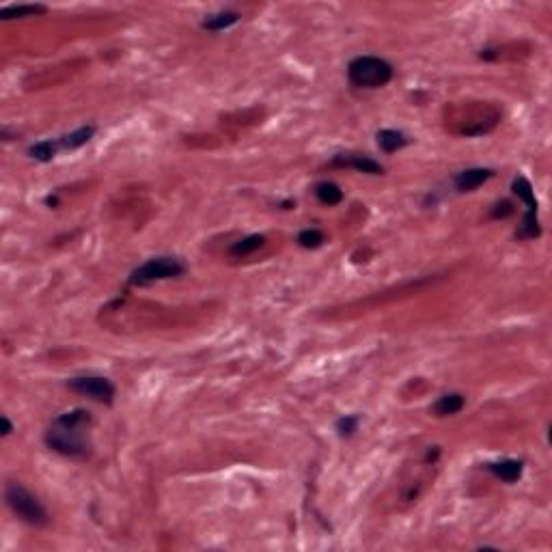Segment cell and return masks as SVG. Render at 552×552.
Listing matches in <instances>:
<instances>
[{
  "label": "cell",
  "mask_w": 552,
  "mask_h": 552,
  "mask_svg": "<svg viewBox=\"0 0 552 552\" xmlns=\"http://www.w3.org/2000/svg\"><path fill=\"white\" fill-rule=\"evenodd\" d=\"M91 429L93 419L91 412L76 408L69 412L58 414L50 423L46 431V445L58 456H65L71 460H83L91 453Z\"/></svg>",
  "instance_id": "obj_1"
},
{
  "label": "cell",
  "mask_w": 552,
  "mask_h": 552,
  "mask_svg": "<svg viewBox=\"0 0 552 552\" xmlns=\"http://www.w3.org/2000/svg\"><path fill=\"white\" fill-rule=\"evenodd\" d=\"M347 78L359 89H380L390 83L393 67L380 56H356L347 65Z\"/></svg>",
  "instance_id": "obj_2"
},
{
  "label": "cell",
  "mask_w": 552,
  "mask_h": 552,
  "mask_svg": "<svg viewBox=\"0 0 552 552\" xmlns=\"http://www.w3.org/2000/svg\"><path fill=\"white\" fill-rule=\"evenodd\" d=\"M5 501L11 507L13 514L24 520L31 526H46L48 524V511L39 503V499L22 485V483H7Z\"/></svg>",
  "instance_id": "obj_3"
},
{
  "label": "cell",
  "mask_w": 552,
  "mask_h": 552,
  "mask_svg": "<svg viewBox=\"0 0 552 552\" xmlns=\"http://www.w3.org/2000/svg\"><path fill=\"white\" fill-rule=\"evenodd\" d=\"M186 272V266L177 259V257H153L149 261H145L143 266H138L132 274H130V285L134 287H145L157 281H169V279H177Z\"/></svg>",
  "instance_id": "obj_4"
},
{
  "label": "cell",
  "mask_w": 552,
  "mask_h": 552,
  "mask_svg": "<svg viewBox=\"0 0 552 552\" xmlns=\"http://www.w3.org/2000/svg\"><path fill=\"white\" fill-rule=\"evenodd\" d=\"M511 190L518 196L520 201H524L526 205V214L522 218V225L518 229V238L520 240H535L542 235V227H540V218H537V199H535V192H533V186L526 180L524 175H518L514 184H511Z\"/></svg>",
  "instance_id": "obj_5"
},
{
  "label": "cell",
  "mask_w": 552,
  "mask_h": 552,
  "mask_svg": "<svg viewBox=\"0 0 552 552\" xmlns=\"http://www.w3.org/2000/svg\"><path fill=\"white\" fill-rule=\"evenodd\" d=\"M67 388L78 393V395L89 397L97 404H106L110 406L114 402V384L108 378H100V376H78L67 380Z\"/></svg>",
  "instance_id": "obj_6"
},
{
  "label": "cell",
  "mask_w": 552,
  "mask_h": 552,
  "mask_svg": "<svg viewBox=\"0 0 552 552\" xmlns=\"http://www.w3.org/2000/svg\"><path fill=\"white\" fill-rule=\"evenodd\" d=\"M332 166L354 169V171L367 173V175H382L384 173V166L380 162H376L369 155H361V153H341L332 160Z\"/></svg>",
  "instance_id": "obj_7"
},
{
  "label": "cell",
  "mask_w": 552,
  "mask_h": 552,
  "mask_svg": "<svg viewBox=\"0 0 552 552\" xmlns=\"http://www.w3.org/2000/svg\"><path fill=\"white\" fill-rule=\"evenodd\" d=\"M492 175H494V171H492V169H466V171L456 175L453 184H456V188L460 192H472V190H477L479 186H483Z\"/></svg>",
  "instance_id": "obj_8"
},
{
  "label": "cell",
  "mask_w": 552,
  "mask_h": 552,
  "mask_svg": "<svg viewBox=\"0 0 552 552\" xmlns=\"http://www.w3.org/2000/svg\"><path fill=\"white\" fill-rule=\"evenodd\" d=\"M485 468L497 479H501L505 483H516L522 477L524 464L520 460H501V462H490V464H485Z\"/></svg>",
  "instance_id": "obj_9"
},
{
  "label": "cell",
  "mask_w": 552,
  "mask_h": 552,
  "mask_svg": "<svg viewBox=\"0 0 552 552\" xmlns=\"http://www.w3.org/2000/svg\"><path fill=\"white\" fill-rule=\"evenodd\" d=\"M93 136H95V126H83V128H78V130L61 136V138H56V143H58V149L61 151H74V149L85 147Z\"/></svg>",
  "instance_id": "obj_10"
},
{
  "label": "cell",
  "mask_w": 552,
  "mask_h": 552,
  "mask_svg": "<svg viewBox=\"0 0 552 552\" xmlns=\"http://www.w3.org/2000/svg\"><path fill=\"white\" fill-rule=\"evenodd\" d=\"M464 404L466 399L460 393H447V395L438 397V402L431 406V412L436 417H453V414H458L464 408Z\"/></svg>",
  "instance_id": "obj_11"
},
{
  "label": "cell",
  "mask_w": 552,
  "mask_h": 552,
  "mask_svg": "<svg viewBox=\"0 0 552 552\" xmlns=\"http://www.w3.org/2000/svg\"><path fill=\"white\" fill-rule=\"evenodd\" d=\"M240 22V13L238 11H221V13H214L209 17L203 19V28L205 31H214V33H218V31H227L231 28L233 24H238Z\"/></svg>",
  "instance_id": "obj_12"
},
{
  "label": "cell",
  "mask_w": 552,
  "mask_h": 552,
  "mask_svg": "<svg viewBox=\"0 0 552 552\" xmlns=\"http://www.w3.org/2000/svg\"><path fill=\"white\" fill-rule=\"evenodd\" d=\"M378 145L384 153L399 151L408 145V138L399 130H380L378 132Z\"/></svg>",
  "instance_id": "obj_13"
},
{
  "label": "cell",
  "mask_w": 552,
  "mask_h": 552,
  "mask_svg": "<svg viewBox=\"0 0 552 552\" xmlns=\"http://www.w3.org/2000/svg\"><path fill=\"white\" fill-rule=\"evenodd\" d=\"M315 196H318V201L322 205L332 207V205H339L343 201V190L332 182H320L318 186H315Z\"/></svg>",
  "instance_id": "obj_14"
},
{
  "label": "cell",
  "mask_w": 552,
  "mask_h": 552,
  "mask_svg": "<svg viewBox=\"0 0 552 552\" xmlns=\"http://www.w3.org/2000/svg\"><path fill=\"white\" fill-rule=\"evenodd\" d=\"M58 151H61V149H58L56 138H54V141H39V143L28 147V155L37 162H52L54 157L58 155Z\"/></svg>",
  "instance_id": "obj_15"
},
{
  "label": "cell",
  "mask_w": 552,
  "mask_h": 552,
  "mask_svg": "<svg viewBox=\"0 0 552 552\" xmlns=\"http://www.w3.org/2000/svg\"><path fill=\"white\" fill-rule=\"evenodd\" d=\"M48 9L44 5H11L0 9V17H33V15H42Z\"/></svg>",
  "instance_id": "obj_16"
},
{
  "label": "cell",
  "mask_w": 552,
  "mask_h": 552,
  "mask_svg": "<svg viewBox=\"0 0 552 552\" xmlns=\"http://www.w3.org/2000/svg\"><path fill=\"white\" fill-rule=\"evenodd\" d=\"M264 242H266L264 235H248V238L235 242L231 246V255H233V257H244V255H250V252H255L257 248H261Z\"/></svg>",
  "instance_id": "obj_17"
},
{
  "label": "cell",
  "mask_w": 552,
  "mask_h": 552,
  "mask_svg": "<svg viewBox=\"0 0 552 552\" xmlns=\"http://www.w3.org/2000/svg\"><path fill=\"white\" fill-rule=\"evenodd\" d=\"M324 242H326V238H324V233L320 229H304V231L298 233V244L302 248L313 250V248H320Z\"/></svg>",
  "instance_id": "obj_18"
},
{
  "label": "cell",
  "mask_w": 552,
  "mask_h": 552,
  "mask_svg": "<svg viewBox=\"0 0 552 552\" xmlns=\"http://www.w3.org/2000/svg\"><path fill=\"white\" fill-rule=\"evenodd\" d=\"M359 423H361L359 414H345V417H341L337 421V425H334V427H337L341 438H350V436H354V433L359 431Z\"/></svg>",
  "instance_id": "obj_19"
},
{
  "label": "cell",
  "mask_w": 552,
  "mask_h": 552,
  "mask_svg": "<svg viewBox=\"0 0 552 552\" xmlns=\"http://www.w3.org/2000/svg\"><path fill=\"white\" fill-rule=\"evenodd\" d=\"M509 214H514V207H511L509 201H503V205L499 203L494 209H492V218H505V216H509Z\"/></svg>",
  "instance_id": "obj_20"
},
{
  "label": "cell",
  "mask_w": 552,
  "mask_h": 552,
  "mask_svg": "<svg viewBox=\"0 0 552 552\" xmlns=\"http://www.w3.org/2000/svg\"><path fill=\"white\" fill-rule=\"evenodd\" d=\"M0 423H3V436H9V433L13 431V425L9 421V417H0Z\"/></svg>",
  "instance_id": "obj_21"
}]
</instances>
